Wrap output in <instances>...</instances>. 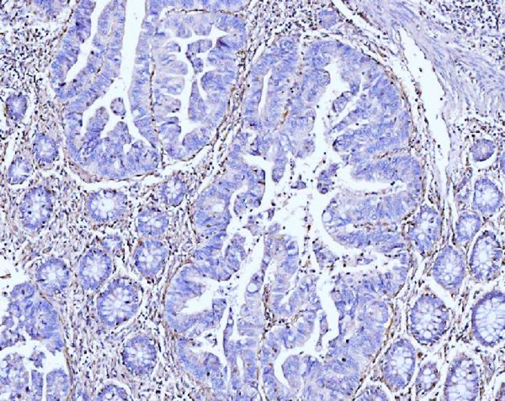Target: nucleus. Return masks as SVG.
<instances>
[{"label":"nucleus","mask_w":505,"mask_h":401,"mask_svg":"<svg viewBox=\"0 0 505 401\" xmlns=\"http://www.w3.org/2000/svg\"><path fill=\"white\" fill-rule=\"evenodd\" d=\"M500 216L487 220L467 252L468 279L487 283L504 275V224Z\"/></svg>","instance_id":"f257e3e1"},{"label":"nucleus","mask_w":505,"mask_h":401,"mask_svg":"<svg viewBox=\"0 0 505 401\" xmlns=\"http://www.w3.org/2000/svg\"><path fill=\"white\" fill-rule=\"evenodd\" d=\"M438 209L424 206L408 216L407 238L418 264H425L441 246L451 221Z\"/></svg>","instance_id":"f03ea898"},{"label":"nucleus","mask_w":505,"mask_h":401,"mask_svg":"<svg viewBox=\"0 0 505 401\" xmlns=\"http://www.w3.org/2000/svg\"><path fill=\"white\" fill-rule=\"evenodd\" d=\"M423 276L430 278L443 288L458 290L468 279L466 253L456 243L450 223L441 246L425 264Z\"/></svg>","instance_id":"7ed1b4c3"},{"label":"nucleus","mask_w":505,"mask_h":401,"mask_svg":"<svg viewBox=\"0 0 505 401\" xmlns=\"http://www.w3.org/2000/svg\"><path fill=\"white\" fill-rule=\"evenodd\" d=\"M111 270L109 257L103 250L93 248L87 251L79 261L78 279L86 287H95L108 278Z\"/></svg>","instance_id":"20e7f679"},{"label":"nucleus","mask_w":505,"mask_h":401,"mask_svg":"<svg viewBox=\"0 0 505 401\" xmlns=\"http://www.w3.org/2000/svg\"><path fill=\"white\" fill-rule=\"evenodd\" d=\"M51 202L45 193L32 194L27 197L20 207V218L23 226L36 231L44 224L51 213Z\"/></svg>","instance_id":"39448f33"},{"label":"nucleus","mask_w":505,"mask_h":401,"mask_svg":"<svg viewBox=\"0 0 505 401\" xmlns=\"http://www.w3.org/2000/svg\"><path fill=\"white\" fill-rule=\"evenodd\" d=\"M124 358L128 368L137 374L148 372L154 366L155 353L146 338L138 337L126 346Z\"/></svg>","instance_id":"423d86ee"},{"label":"nucleus","mask_w":505,"mask_h":401,"mask_svg":"<svg viewBox=\"0 0 505 401\" xmlns=\"http://www.w3.org/2000/svg\"><path fill=\"white\" fill-rule=\"evenodd\" d=\"M488 219L472 210L459 212L454 219L452 228L454 239L466 255L471 242Z\"/></svg>","instance_id":"0eeeda50"},{"label":"nucleus","mask_w":505,"mask_h":401,"mask_svg":"<svg viewBox=\"0 0 505 401\" xmlns=\"http://www.w3.org/2000/svg\"><path fill=\"white\" fill-rule=\"evenodd\" d=\"M166 251L158 241H146L137 248L135 255L136 266L145 276L155 275L165 263Z\"/></svg>","instance_id":"6e6552de"},{"label":"nucleus","mask_w":505,"mask_h":401,"mask_svg":"<svg viewBox=\"0 0 505 401\" xmlns=\"http://www.w3.org/2000/svg\"><path fill=\"white\" fill-rule=\"evenodd\" d=\"M36 278L42 286L48 289H60L70 279L69 270L61 260L50 259L41 264L37 269Z\"/></svg>","instance_id":"1a4fd4ad"},{"label":"nucleus","mask_w":505,"mask_h":401,"mask_svg":"<svg viewBox=\"0 0 505 401\" xmlns=\"http://www.w3.org/2000/svg\"><path fill=\"white\" fill-rule=\"evenodd\" d=\"M107 299L111 301L117 312L118 322L128 320L136 310L138 299L136 293L131 287L117 283L113 287L107 296Z\"/></svg>","instance_id":"9d476101"},{"label":"nucleus","mask_w":505,"mask_h":401,"mask_svg":"<svg viewBox=\"0 0 505 401\" xmlns=\"http://www.w3.org/2000/svg\"><path fill=\"white\" fill-rule=\"evenodd\" d=\"M138 227L140 232L148 236L162 234L167 226L166 216L158 213H146L138 217Z\"/></svg>","instance_id":"9b49d317"}]
</instances>
